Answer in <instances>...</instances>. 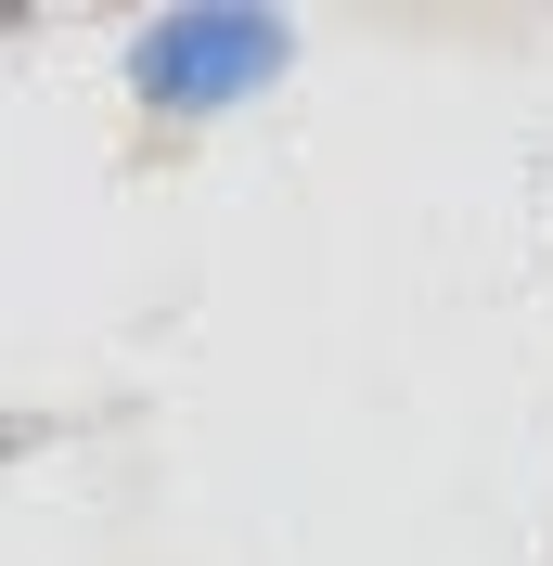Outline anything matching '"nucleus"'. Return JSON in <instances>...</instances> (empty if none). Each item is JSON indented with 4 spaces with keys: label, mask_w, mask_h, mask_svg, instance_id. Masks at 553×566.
Listing matches in <instances>:
<instances>
[{
    "label": "nucleus",
    "mask_w": 553,
    "mask_h": 566,
    "mask_svg": "<svg viewBox=\"0 0 553 566\" xmlns=\"http://www.w3.org/2000/svg\"><path fill=\"white\" fill-rule=\"evenodd\" d=\"M283 65V13H232V0H194V13H155V27L129 39V91L142 104H232V91H258V77Z\"/></svg>",
    "instance_id": "f257e3e1"
}]
</instances>
